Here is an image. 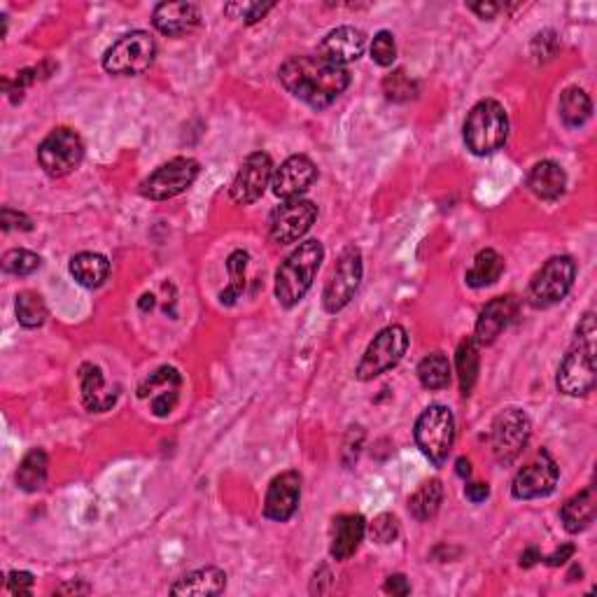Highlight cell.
Masks as SVG:
<instances>
[{"mask_svg":"<svg viewBox=\"0 0 597 597\" xmlns=\"http://www.w3.org/2000/svg\"><path fill=\"white\" fill-rule=\"evenodd\" d=\"M80 385H82V399L84 406L94 413H105L117 404V388H110L105 381L101 367L96 364H82L80 369Z\"/></svg>","mask_w":597,"mask_h":597,"instance_id":"cell-23","label":"cell"},{"mask_svg":"<svg viewBox=\"0 0 597 597\" xmlns=\"http://www.w3.org/2000/svg\"><path fill=\"white\" fill-rule=\"evenodd\" d=\"M509 138V115L502 103L486 98L479 101L469 112L465 122V143L476 157H488L502 150Z\"/></svg>","mask_w":597,"mask_h":597,"instance_id":"cell-4","label":"cell"},{"mask_svg":"<svg viewBox=\"0 0 597 597\" xmlns=\"http://www.w3.org/2000/svg\"><path fill=\"white\" fill-rule=\"evenodd\" d=\"M47 467H49V460L45 451H40V448L28 451L24 455V460L19 462L17 476H14V479H17V486L21 490H26V493H38L47 481Z\"/></svg>","mask_w":597,"mask_h":597,"instance_id":"cell-28","label":"cell"},{"mask_svg":"<svg viewBox=\"0 0 597 597\" xmlns=\"http://www.w3.org/2000/svg\"><path fill=\"white\" fill-rule=\"evenodd\" d=\"M572 556H574V546H572V544H565L563 549H558L556 553H551L549 558H544V556H542V563L551 565V567H560V565H565L567 560H570Z\"/></svg>","mask_w":597,"mask_h":597,"instance_id":"cell-44","label":"cell"},{"mask_svg":"<svg viewBox=\"0 0 597 597\" xmlns=\"http://www.w3.org/2000/svg\"><path fill=\"white\" fill-rule=\"evenodd\" d=\"M518 304L514 297H497L488 301L486 308H483L479 315V322H476V343L481 346H490L495 343L497 336H500L504 329L511 325V320L516 318Z\"/></svg>","mask_w":597,"mask_h":597,"instance_id":"cell-21","label":"cell"},{"mask_svg":"<svg viewBox=\"0 0 597 597\" xmlns=\"http://www.w3.org/2000/svg\"><path fill=\"white\" fill-rule=\"evenodd\" d=\"M3 229H5V231H12V229L31 231V229H33V224H31V220H28L26 215L17 213V210L3 208Z\"/></svg>","mask_w":597,"mask_h":597,"instance_id":"cell-42","label":"cell"},{"mask_svg":"<svg viewBox=\"0 0 597 597\" xmlns=\"http://www.w3.org/2000/svg\"><path fill=\"white\" fill-rule=\"evenodd\" d=\"M560 516H563V523H565L567 532H572V535H577V532H584L588 525L595 521V493H593V488L581 490L579 495H574L572 500H567L563 511H560Z\"/></svg>","mask_w":597,"mask_h":597,"instance_id":"cell-27","label":"cell"},{"mask_svg":"<svg viewBox=\"0 0 597 597\" xmlns=\"http://www.w3.org/2000/svg\"><path fill=\"white\" fill-rule=\"evenodd\" d=\"M157 56V42L150 33L133 31L119 38L103 56V68L110 75H143Z\"/></svg>","mask_w":597,"mask_h":597,"instance_id":"cell-7","label":"cell"},{"mask_svg":"<svg viewBox=\"0 0 597 597\" xmlns=\"http://www.w3.org/2000/svg\"><path fill=\"white\" fill-rule=\"evenodd\" d=\"M84 159V143L73 129H54L38 147V161L42 171L52 178H63L73 173Z\"/></svg>","mask_w":597,"mask_h":597,"instance_id":"cell-10","label":"cell"},{"mask_svg":"<svg viewBox=\"0 0 597 597\" xmlns=\"http://www.w3.org/2000/svg\"><path fill=\"white\" fill-rule=\"evenodd\" d=\"M441 497H444V488H441L439 479L425 481L409 500V511L416 521H430L437 516L441 507Z\"/></svg>","mask_w":597,"mask_h":597,"instance_id":"cell-31","label":"cell"},{"mask_svg":"<svg viewBox=\"0 0 597 597\" xmlns=\"http://www.w3.org/2000/svg\"><path fill=\"white\" fill-rule=\"evenodd\" d=\"M537 563H542V553H539L537 549H528L521 556V567H532Z\"/></svg>","mask_w":597,"mask_h":597,"instance_id":"cell-48","label":"cell"},{"mask_svg":"<svg viewBox=\"0 0 597 597\" xmlns=\"http://www.w3.org/2000/svg\"><path fill=\"white\" fill-rule=\"evenodd\" d=\"M362 271V252L355 245H348L341 252L339 262H336L332 276H329L325 294H322V304H325L327 313H339L341 308L350 304L357 287H360Z\"/></svg>","mask_w":597,"mask_h":597,"instance_id":"cell-11","label":"cell"},{"mask_svg":"<svg viewBox=\"0 0 597 597\" xmlns=\"http://www.w3.org/2000/svg\"><path fill=\"white\" fill-rule=\"evenodd\" d=\"M383 591L404 597V595L411 593V586H409V581H406L404 574H392V577L388 581H385Z\"/></svg>","mask_w":597,"mask_h":597,"instance_id":"cell-43","label":"cell"},{"mask_svg":"<svg viewBox=\"0 0 597 597\" xmlns=\"http://www.w3.org/2000/svg\"><path fill=\"white\" fill-rule=\"evenodd\" d=\"M458 474L462 476V479H467V476L472 474V462H469L467 458H460L458 460Z\"/></svg>","mask_w":597,"mask_h":597,"instance_id":"cell-49","label":"cell"},{"mask_svg":"<svg viewBox=\"0 0 597 597\" xmlns=\"http://www.w3.org/2000/svg\"><path fill=\"white\" fill-rule=\"evenodd\" d=\"M364 47H367V35H364L360 28L341 26L334 28L332 33H327V38L320 42L318 54L322 59L346 66V63L360 59L364 54Z\"/></svg>","mask_w":597,"mask_h":597,"instance_id":"cell-20","label":"cell"},{"mask_svg":"<svg viewBox=\"0 0 597 597\" xmlns=\"http://www.w3.org/2000/svg\"><path fill=\"white\" fill-rule=\"evenodd\" d=\"M455 441V418L448 406L432 404L416 423V444L434 467H444Z\"/></svg>","mask_w":597,"mask_h":597,"instance_id":"cell-5","label":"cell"},{"mask_svg":"<svg viewBox=\"0 0 597 597\" xmlns=\"http://www.w3.org/2000/svg\"><path fill=\"white\" fill-rule=\"evenodd\" d=\"M591 112V96H588L584 89L570 87L563 91V96H560V119H563L565 126L579 129V126H584L588 119H591Z\"/></svg>","mask_w":597,"mask_h":597,"instance_id":"cell-30","label":"cell"},{"mask_svg":"<svg viewBox=\"0 0 597 597\" xmlns=\"http://www.w3.org/2000/svg\"><path fill=\"white\" fill-rule=\"evenodd\" d=\"M245 269H248V252L243 250L231 252V257L227 259V271H229L231 283L227 290L220 294V301L224 306H234L236 301L241 299V294L245 290Z\"/></svg>","mask_w":597,"mask_h":597,"instance_id":"cell-34","label":"cell"},{"mask_svg":"<svg viewBox=\"0 0 597 597\" xmlns=\"http://www.w3.org/2000/svg\"><path fill=\"white\" fill-rule=\"evenodd\" d=\"M280 82L294 98L325 110L339 98L350 84L346 66L332 63L322 56H290L278 70Z\"/></svg>","mask_w":597,"mask_h":597,"instance_id":"cell-1","label":"cell"},{"mask_svg":"<svg viewBox=\"0 0 597 597\" xmlns=\"http://www.w3.org/2000/svg\"><path fill=\"white\" fill-rule=\"evenodd\" d=\"M315 178H318V166L306 154H294V157L285 159L280 168L273 171V194L285 201L301 199V194L308 192V187L313 185Z\"/></svg>","mask_w":597,"mask_h":597,"instance_id":"cell-16","label":"cell"},{"mask_svg":"<svg viewBox=\"0 0 597 597\" xmlns=\"http://www.w3.org/2000/svg\"><path fill=\"white\" fill-rule=\"evenodd\" d=\"M595 315L586 313L577 327V343L558 369V390L567 397H581L595 385Z\"/></svg>","mask_w":597,"mask_h":597,"instance_id":"cell-2","label":"cell"},{"mask_svg":"<svg viewBox=\"0 0 597 597\" xmlns=\"http://www.w3.org/2000/svg\"><path fill=\"white\" fill-rule=\"evenodd\" d=\"M371 537L378 544H392L399 537V521L392 514H381L371 523Z\"/></svg>","mask_w":597,"mask_h":597,"instance_id":"cell-39","label":"cell"},{"mask_svg":"<svg viewBox=\"0 0 597 597\" xmlns=\"http://www.w3.org/2000/svg\"><path fill=\"white\" fill-rule=\"evenodd\" d=\"M364 532H367V521L360 514H341L334 518L332 525V553L334 560H348L353 558L360 549Z\"/></svg>","mask_w":597,"mask_h":597,"instance_id":"cell-22","label":"cell"},{"mask_svg":"<svg viewBox=\"0 0 597 597\" xmlns=\"http://www.w3.org/2000/svg\"><path fill=\"white\" fill-rule=\"evenodd\" d=\"M532 432V423L528 413L521 409H507L495 418L493 432H490V441H493L495 458L509 465L518 455L523 453V448L528 446Z\"/></svg>","mask_w":597,"mask_h":597,"instance_id":"cell-12","label":"cell"},{"mask_svg":"<svg viewBox=\"0 0 597 597\" xmlns=\"http://www.w3.org/2000/svg\"><path fill=\"white\" fill-rule=\"evenodd\" d=\"M383 94L388 96V101L395 103L413 101L418 96V82L411 75H406V70L397 68L383 80Z\"/></svg>","mask_w":597,"mask_h":597,"instance_id":"cell-36","label":"cell"},{"mask_svg":"<svg viewBox=\"0 0 597 597\" xmlns=\"http://www.w3.org/2000/svg\"><path fill=\"white\" fill-rule=\"evenodd\" d=\"M199 171V161L192 157L171 159L140 182V194L150 201L173 199V196L187 192L194 185V180L199 178Z\"/></svg>","mask_w":597,"mask_h":597,"instance_id":"cell-9","label":"cell"},{"mask_svg":"<svg viewBox=\"0 0 597 597\" xmlns=\"http://www.w3.org/2000/svg\"><path fill=\"white\" fill-rule=\"evenodd\" d=\"M56 593L59 595H66V593H91V586L89 584H80V581H70V584H63V586H59L56 588Z\"/></svg>","mask_w":597,"mask_h":597,"instance_id":"cell-47","label":"cell"},{"mask_svg":"<svg viewBox=\"0 0 597 597\" xmlns=\"http://www.w3.org/2000/svg\"><path fill=\"white\" fill-rule=\"evenodd\" d=\"M502 273H504V259L500 252L490 248L481 250L479 255L474 257L472 269L467 271V285L474 287V290H481V287L495 285Z\"/></svg>","mask_w":597,"mask_h":597,"instance_id":"cell-29","label":"cell"},{"mask_svg":"<svg viewBox=\"0 0 597 597\" xmlns=\"http://www.w3.org/2000/svg\"><path fill=\"white\" fill-rule=\"evenodd\" d=\"M301 500V476L299 472H283L271 481L264 502V516L269 521L285 523L297 514Z\"/></svg>","mask_w":597,"mask_h":597,"instance_id":"cell-18","label":"cell"},{"mask_svg":"<svg viewBox=\"0 0 597 597\" xmlns=\"http://www.w3.org/2000/svg\"><path fill=\"white\" fill-rule=\"evenodd\" d=\"M180 383L182 376L178 374V369L161 367L145 378L143 385L138 388V397L150 399V409L154 416L166 418L175 409V404H178Z\"/></svg>","mask_w":597,"mask_h":597,"instance_id":"cell-17","label":"cell"},{"mask_svg":"<svg viewBox=\"0 0 597 597\" xmlns=\"http://www.w3.org/2000/svg\"><path fill=\"white\" fill-rule=\"evenodd\" d=\"M465 495H467V500H472L474 504H481L488 500L490 488L486 486V483H469V486L465 488Z\"/></svg>","mask_w":597,"mask_h":597,"instance_id":"cell-45","label":"cell"},{"mask_svg":"<svg viewBox=\"0 0 597 597\" xmlns=\"http://www.w3.org/2000/svg\"><path fill=\"white\" fill-rule=\"evenodd\" d=\"M418 378L427 390H444L451 383V362H448L444 353L427 355L418 364Z\"/></svg>","mask_w":597,"mask_h":597,"instance_id":"cell-32","label":"cell"},{"mask_svg":"<svg viewBox=\"0 0 597 597\" xmlns=\"http://www.w3.org/2000/svg\"><path fill=\"white\" fill-rule=\"evenodd\" d=\"M530 192L542 201H558L567 192V173L556 161H537L528 173Z\"/></svg>","mask_w":597,"mask_h":597,"instance_id":"cell-24","label":"cell"},{"mask_svg":"<svg viewBox=\"0 0 597 597\" xmlns=\"http://www.w3.org/2000/svg\"><path fill=\"white\" fill-rule=\"evenodd\" d=\"M574 278H577V264L572 257L560 255L551 257L542 269L530 280L528 301L535 308H551L570 294Z\"/></svg>","mask_w":597,"mask_h":597,"instance_id":"cell-6","label":"cell"},{"mask_svg":"<svg viewBox=\"0 0 597 597\" xmlns=\"http://www.w3.org/2000/svg\"><path fill=\"white\" fill-rule=\"evenodd\" d=\"M241 12L238 14V19H243L245 24H257L259 19L266 17V12L273 10V3H231L224 7V12L231 14V12Z\"/></svg>","mask_w":597,"mask_h":597,"instance_id":"cell-40","label":"cell"},{"mask_svg":"<svg viewBox=\"0 0 597 597\" xmlns=\"http://www.w3.org/2000/svg\"><path fill=\"white\" fill-rule=\"evenodd\" d=\"M40 264L42 259L31 250H10L3 255V271L12 276H31L40 269Z\"/></svg>","mask_w":597,"mask_h":597,"instance_id":"cell-37","label":"cell"},{"mask_svg":"<svg viewBox=\"0 0 597 597\" xmlns=\"http://www.w3.org/2000/svg\"><path fill=\"white\" fill-rule=\"evenodd\" d=\"M469 10L479 14L481 19H495L497 12H500V5L497 3H472L469 5Z\"/></svg>","mask_w":597,"mask_h":597,"instance_id":"cell-46","label":"cell"},{"mask_svg":"<svg viewBox=\"0 0 597 597\" xmlns=\"http://www.w3.org/2000/svg\"><path fill=\"white\" fill-rule=\"evenodd\" d=\"M318 220V206L306 199L285 201L273 210L269 222V236L276 245H290L308 234L313 222Z\"/></svg>","mask_w":597,"mask_h":597,"instance_id":"cell-13","label":"cell"},{"mask_svg":"<svg viewBox=\"0 0 597 597\" xmlns=\"http://www.w3.org/2000/svg\"><path fill=\"white\" fill-rule=\"evenodd\" d=\"M558 465L549 451H542L530 465H525L511 483V495L516 500H537L553 493L558 483Z\"/></svg>","mask_w":597,"mask_h":597,"instance_id":"cell-15","label":"cell"},{"mask_svg":"<svg viewBox=\"0 0 597 597\" xmlns=\"http://www.w3.org/2000/svg\"><path fill=\"white\" fill-rule=\"evenodd\" d=\"M110 273V262L98 252H80L70 259V276L82 287H101Z\"/></svg>","mask_w":597,"mask_h":597,"instance_id":"cell-26","label":"cell"},{"mask_svg":"<svg viewBox=\"0 0 597 597\" xmlns=\"http://www.w3.org/2000/svg\"><path fill=\"white\" fill-rule=\"evenodd\" d=\"M152 24L168 38H182L199 28L201 12L192 3H159L154 7Z\"/></svg>","mask_w":597,"mask_h":597,"instance_id":"cell-19","label":"cell"},{"mask_svg":"<svg viewBox=\"0 0 597 597\" xmlns=\"http://www.w3.org/2000/svg\"><path fill=\"white\" fill-rule=\"evenodd\" d=\"M406 348H409V334H406V329L399 325L385 327L383 332H378L374 341L369 343L367 353L362 355L360 364H357L355 376L360 378V381H374V378L385 374V371L395 369L397 364L402 362Z\"/></svg>","mask_w":597,"mask_h":597,"instance_id":"cell-8","label":"cell"},{"mask_svg":"<svg viewBox=\"0 0 597 597\" xmlns=\"http://www.w3.org/2000/svg\"><path fill=\"white\" fill-rule=\"evenodd\" d=\"M325 248L320 241L301 243L276 273V297L285 308L297 306L318 276Z\"/></svg>","mask_w":597,"mask_h":597,"instance_id":"cell-3","label":"cell"},{"mask_svg":"<svg viewBox=\"0 0 597 597\" xmlns=\"http://www.w3.org/2000/svg\"><path fill=\"white\" fill-rule=\"evenodd\" d=\"M227 588V574L220 567H201L171 586V595H220Z\"/></svg>","mask_w":597,"mask_h":597,"instance_id":"cell-25","label":"cell"},{"mask_svg":"<svg viewBox=\"0 0 597 597\" xmlns=\"http://www.w3.org/2000/svg\"><path fill=\"white\" fill-rule=\"evenodd\" d=\"M371 59H374L378 66L388 68L395 63L397 59V45H395V35L390 31H381L376 33L374 42H371Z\"/></svg>","mask_w":597,"mask_h":597,"instance_id":"cell-38","label":"cell"},{"mask_svg":"<svg viewBox=\"0 0 597 597\" xmlns=\"http://www.w3.org/2000/svg\"><path fill=\"white\" fill-rule=\"evenodd\" d=\"M33 574L31 572H10L7 574V588L12 595H31L33 593Z\"/></svg>","mask_w":597,"mask_h":597,"instance_id":"cell-41","label":"cell"},{"mask_svg":"<svg viewBox=\"0 0 597 597\" xmlns=\"http://www.w3.org/2000/svg\"><path fill=\"white\" fill-rule=\"evenodd\" d=\"M479 343L474 339H465L458 348V376L462 395H469L474 390L476 378H479Z\"/></svg>","mask_w":597,"mask_h":597,"instance_id":"cell-33","label":"cell"},{"mask_svg":"<svg viewBox=\"0 0 597 597\" xmlns=\"http://www.w3.org/2000/svg\"><path fill=\"white\" fill-rule=\"evenodd\" d=\"M273 178V161L266 152H252L238 168L234 182H231V199L238 206H250L259 201Z\"/></svg>","mask_w":597,"mask_h":597,"instance_id":"cell-14","label":"cell"},{"mask_svg":"<svg viewBox=\"0 0 597 597\" xmlns=\"http://www.w3.org/2000/svg\"><path fill=\"white\" fill-rule=\"evenodd\" d=\"M17 320L21 327L35 329L42 327L47 320V306L45 299L35 292H21L17 297Z\"/></svg>","mask_w":597,"mask_h":597,"instance_id":"cell-35","label":"cell"}]
</instances>
